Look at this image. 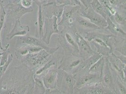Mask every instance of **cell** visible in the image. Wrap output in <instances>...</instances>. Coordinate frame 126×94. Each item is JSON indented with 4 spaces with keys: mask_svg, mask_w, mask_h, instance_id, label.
Here are the masks:
<instances>
[{
    "mask_svg": "<svg viewBox=\"0 0 126 94\" xmlns=\"http://www.w3.org/2000/svg\"><path fill=\"white\" fill-rule=\"evenodd\" d=\"M75 31L74 28L63 27L58 34V42L62 47L65 55L80 56L79 48L74 38Z\"/></svg>",
    "mask_w": 126,
    "mask_h": 94,
    "instance_id": "6da1fadb",
    "label": "cell"
},
{
    "mask_svg": "<svg viewBox=\"0 0 126 94\" xmlns=\"http://www.w3.org/2000/svg\"><path fill=\"white\" fill-rule=\"evenodd\" d=\"M76 80L73 74L58 68L57 89L61 94H74Z\"/></svg>",
    "mask_w": 126,
    "mask_h": 94,
    "instance_id": "7a4b0ae2",
    "label": "cell"
},
{
    "mask_svg": "<svg viewBox=\"0 0 126 94\" xmlns=\"http://www.w3.org/2000/svg\"><path fill=\"white\" fill-rule=\"evenodd\" d=\"M52 58V55L43 49L38 52L28 54L22 61L34 72L41 67Z\"/></svg>",
    "mask_w": 126,
    "mask_h": 94,
    "instance_id": "3957f363",
    "label": "cell"
},
{
    "mask_svg": "<svg viewBox=\"0 0 126 94\" xmlns=\"http://www.w3.org/2000/svg\"><path fill=\"white\" fill-rule=\"evenodd\" d=\"M85 9L84 7L80 6L64 5L61 19L58 22V26L69 28H74V25L76 17L80 15L82 12Z\"/></svg>",
    "mask_w": 126,
    "mask_h": 94,
    "instance_id": "277c9868",
    "label": "cell"
},
{
    "mask_svg": "<svg viewBox=\"0 0 126 94\" xmlns=\"http://www.w3.org/2000/svg\"><path fill=\"white\" fill-rule=\"evenodd\" d=\"M83 61L84 60L80 56L64 54L60 60L58 68L74 75Z\"/></svg>",
    "mask_w": 126,
    "mask_h": 94,
    "instance_id": "5b68a950",
    "label": "cell"
},
{
    "mask_svg": "<svg viewBox=\"0 0 126 94\" xmlns=\"http://www.w3.org/2000/svg\"><path fill=\"white\" fill-rule=\"evenodd\" d=\"M17 40V43H19L18 44H22V45H28L42 47L52 56L59 48V47H48V45L42 40V39L37 37L26 35L24 36H19Z\"/></svg>",
    "mask_w": 126,
    "mask_h": 94,
    "instance_id": "8992f818",
    "label": "cell"
},
{
    "mask_svg": "<svg viewBox=\"0 0 126 94\" xmlns=\"http://www.w3.org/2000/svg\"><path fill=\"white\" fill-rule=\"evenodd\" d=\"M106 58L111 69L121 81L126 84V64L123 63L113 52Z\"/></svg>",
    "mask_w": 126,
    "mask_h": 94,
    "instance_id": "52a82bcc",
    "label": "cell"
},
{
    "mask_svg": "<svg viewBox=\"0 0 126 94\" xmlns=\"http://www.w3.org/2000/svg\"><path fill=\"white\" fill-rule=\"evenodd\" d=\"M64 6V5L58 4L54 0H52L42 4V8L46 17L51 18L55 16L59 22L61 19Z\"/></svg>",
    "mask_w": 126,
    "mask_h": 94,
    "instance_id": "ba28073f",
    "label": "cell"
},
{
    "mask_svg": "<svg viewBox=\"0 0 126 94\" xmlns=\"http://www.w3.org/2000/svg\"><path fill=\"white\" fill-rule=\"evenodd\" d=\"M58 18L54 16L51 18H45L44 32L42 40L47 45L50 43L51 38L53 34H59L60 30L58 29Z\"/></svg>",
    "mask_w": 126,
    "mask_h": 94,
    "instance_id": "9c48e42d",
    "label": "cell"
},
{
    "mask_svg": "<svg viewBox=\"0 0 126 94\" xmlns=\"http://www.w3.org/2000/svg\"><path fill=\"white\" fill-rule=\"evenodd\" d=\"M74 94H110L113 93L99 81L79 89H74Z\"/></svg>",
    "mask_w": 126,
    "mask_h": 94,
    "instance_id": "30bf717a",
    "label": "cell"
},
{
    "mask_svg": "<svg viewBox=\"0 0 126 94\" xmlns=\"http://www.w3.org/2000/svg\"><path fill=\"white\" fill-rule=\"evenodd\" d=\"M116 76L115 74L110 68L107 58L105 57V63L101 77V81L105 87L110 89L113 94H115V80Z\"/></svg>",
    "mask_w": 126,
    "mask_h": 94,
    "instance_id": "8fae6325",
    "label": "cell"
},
{
    "mask_svg": "<svg viewBox=\"0 0 126 94\" xmlns=\"http://www.w3.org/2000/svg\"><path fill=\"white\" fill-rule=\"evenodd\" d=\"M74 38L79 48V56L83 60L90 57L96 52L90 46L89 42L77 31L74 32Z\"/></svg>",
    "mask_w": 126,
    "mask_h": 94,
    "instance_id": "7c38bea8",
    "label": "cell"
},
{
    "mask_svg": "<svg viewBox=\"0 0 126 94\" xmlns=\"http://www.w3.org/2000/svg\"><path fill=\"white\" fill-rule=\"evenodd\" d=\"M74 27L75 31L80 34L101 30L99 27L95 25L86 17L80 15L76 17Z\"/></svg>",
    "mask_w": 126,
    "mask_h": 94,
    "instance_id": "4fadbf2b",
    "label": "cell"
},
{
    "mask_svg": "<svg viewBox=\"0 0 126 94\" xmlns=\"http://www.w3.org/2000/svg\"><path fill=\"white\" fill-rule=\"evenodd\" d=\"M74 89H79L83 87L101 81L100 75L95 73L85 72L80 73L76 76Z\"/></svg>",
    "mask_w": 126,
    "mask_h": 94,
    "instance_id": "5bb4252c",
    "label": "cell"
},
{
    "mask_svg": "<svg viewBox=\"0 0 126 94\" xmlns=\"http://www.w3.org/2000/svg\"><path fill=\"white\" fill-rule=\"evenodd\" d=\"M42 81L46 89L51 90L57 89L58 79V64L47 70L42 76Z\"/></svg>",
    "mask_w": 126,
    "mask_h": 94,
    "instance_id": "9a60e30c",
    "label": "cell"
},
{
    "mask_svg": "<svg viewBox=\"0 0 126 94\" xmlns=\"http://www.w3.org/2000/svg\"><path fill=\"white\" fill-rule=\"evenodd\" d=\"M80 16L86 17L101 29H105L107 26V22L105 18L100 14L95 12L90 6L89 7L84 10L80 14Z\"/></svg>",
    "mask_w": 126,
    "mask_h": 94,
    "instance_id": "2e32d148",
    "label": "cell"
},
{
    "mask_svg": "<svg viewBox=\"0 0 126 94\" xmlns=\"http://www.w3.org/2000/svg\"><path fill=\"white\" fill-rule=\"evenodd\" d=\"M5 9L9 10V14L16 19H20L21 17L27 13L32 12L33 10L32 7L26 8L21 5L20 3H10L4 7Z\"/></svg>",
    "mask_w": 126,
    "mask_h": 94,
    "instance_id": "e0dca14e",
    "label": "cell"
},
{
    "mask_svg": "<svg viewBox=\"0 0 126 94\" xmlns=\"http://www.w3.org/2000/svg\"><path fill=\"white\" fill-rule=\"evenodd\" d=\"M29 32V26L26 25H23L20 19H16L12 30L7 34L6 39L7 40H11L15 37L26 36Z\"/></svg>",
    "mask_w": 126,
    "mask_h": 94,
    "instance_id": "ac0fdd59",
    "label": "cell"
},
{
    "mask_svg": "<svg viewBox=\"0 0 126 94\" xmlns=\"http://www.w3.org/2000/svg\"><path fill=\"white\" fill-rule=\"evenodd\" d=\"M106 21L107 26L105 28V30L109 31L111 34L117 36L126 37V31L122 28L114 23L108 16L106 17Z\"/></svg>",
    "mask_w": 126,
    "mask_h": 94,
    "instance_id": "d6986e66",
    "label": "cell"
},
{
    "mask_svg": "<svg viewBox=\"0 0 126 94\" xmlns=\"http://www.w3.org/2000/svg\"><path fill=\"white\" fill-rule=\"evenodd\" d=\"M38 6V13L37 21L36 22V37L42 39L44 32V26L45 16L42 11V5Z\"/></svg>",
    "mask_w": 126,
    "mask_h": 94,
    "instance_id": "ffe728a7",
    "label": "cell"
},
{
    "mask_svg": "<svg viewBox=\"0 0 126 94\" xmlns=\"http://www.w3.org/2000/svg\"><path fill=\"white\" fill-rule=\"evenodd\" d=\"M123 8H126V6H122L117 8V10L115 13L110 16L109 17L112 21L119 26L122 28H126V13H121V10Z\"/></svg>",
    "mask_w": 126,
    "mask_h": 94,
    "instance_id": "44dd1931",
    "label": "cell"
},
{
    "mask_svg": "<svg viewBox=\"0 0 126 94\" xmlns=\"http://www.w3.org/2000/svg\"><path fill=\"white\" fill-rule=\"evenodd\" d=\"M105 63V57L102 56L101 58L93 64L89 69V72L90 73L98 74L101 77L103 69Z\"/></svg>",
    "mask_w": 126,
    "mask_h": 94,
    "instance_id": "7402d4cb",
    "label": "cell"
},
{
    "mask_svg": "<svg viewBox=\"0 0 126 94\" xmlns=\"http://www.w3.org/2000/svg\"><path fill=\"white\" fill-rule=\"evenodd\" d=\"M33 78L34 83L33 93H34V94H45L46 89L44 85L42 77H41L40 76L36 75L34 73Z\"/></svg>",
    "mask_w": 126,
    "mask_h": 94,
    "instance_id": "603a6c76",
    "label": "cell"
},
{
    "mask_svg": "<svg viewBox=\"0 0 126 94\" xmlns=\"http://www.w3.org/2000/svg\"><path fill=\"white\" fill-rule=\"evenodd\" d=\"M114 51H118L121 55L126 56V37H116Z\"/></svg>",
    "mask_w": 126,
    "mask_h": 94,
    "instance_id": "cb8c5ba5",
    "label": "cell"
},
{
    "mask_svg": "<svg viewBox=\"0 0 126 94\" xmlns=\"http://www.w3.org/2000/svg\"><path fill=\"white\" fill-rule=\"evenodd\" d=\"M6 15V10L4 8V7L3 5V4L2 3V2H1L0 3V50L1 51H3L6 49H7L9 47V44H8L4 48L3 47H2L1 40H0V32L4 25Z\"/></svg>",
    "mask_w": 126,
    "mask_h": 94,
    "instance_id": "d4e9b609",
    "label": "cell"
},
{
    "mask_svg": "<svg viewBox=\"0 0 126 94\" xmlns=\"http://www.w3.org/2000/svg\"><path fill=\"white\" fill-rule=\"evenodd\" d=\"M56 64H58L56 61L52 58L41 67L38 69L37 70H36L34 72V74L37 76H40L42 77V75L47 72V70H48L52 66Z\"/></svg>",
    "mask_w": 126,
    "mask_h": 94,
    "instance_id": "484cf974",
    "label": "cell"
},
{
    "mask_svg": "<svg viewBox=\"0 0 126 94\" xmlns=\"http://www.w3.org/2000/svg\"><path fill=\"white\" fill-rule=\"evenodd\" d=\"M90 6L95 12L100 14L106 19V17L108 16L104 8L98 0H91Z\"/></svg>",
    "mask_w": 126,
    "mask_h": 94,
    "instance_id": "4316f807",
    "label": "cell"
},
{
    "mask_svg": "<svg viewBox=\"0 0 126 94\" xmlns=\"http://www.w3.org/2000/svg\"><path fill=\"white\" fill-rule=\"evenodd\" d=\"M115 94H126V84L123 83L117 76L115 80Z\"/></svg>",
    "mask_w": 126,
    "mask_h": 94,
    "instance_id": "83f0119b",
    "label": "cell"
},
{
    "mask_svg": "<svg viewBox=\"0 0 126 94\" xmlns=\"http://www.w3.org/2000/svg\"><path fill=\"white\" fill-rule=\"evenodd\" d=\"M13 56L12 54H9L8 59L5 64L2 66H0V79L2 78V76L4 75V74L5 73L6 70L8 67L9 65L11 64V62L13 60Z\"/></svg>",
    "mask_w": 126,
    "mask_h": 94,
    "instance_id": "f1b7e54d",
    "label": "cell"
},
{
    "mask_svg": "<svg viewBox=\"0 0 126 94\" xmlns=\"http://www.w3.org/2000/svg\"><path fill=\"white\" fill-rule=\"evenodd\" d=\"M9 55V53L7 51V49L2 51V52L0 53V56H1L0 61V66H2L5 64L8 61Z\"/></svg>",
    "mask_w": 126,
    "mask_h": 94,
    "instance_id": "f546056e",
    "label": "cell"
},
{
    "mask_svg": "<svg viewBox=\"0 0 126 94\" xmlns=\"http://www.w3.org/2000/svg\"><path fill=\"white\" fill-rule=\"evenodd\" d=\"M20 3L21 5L26 8H29L32 7L33 3L32 0H20Z\"/></svg>",
    "mask_w": 126,
    "mask_h": 94,
    "instance_id": "4dcf8cb0",
    "label": "cell"
},
{
    "mask_svg": "<svg viewBox=\"0 0 126 94\" xmlns=\"http://www.w3.org/2000/svg\"><path fill=\"white\" fill-rule=\"evenodd\" d=\"M59 5H71L70 0H54Z\"/></svg>",
    "mask_w": 126,
    "mask_h": 94,
    "instance_id": "1f68e13d",
    "label": "cell"
},
{
    "mask_svg": "<svg viewBox=\"0 0 126 94\" xmlns=\"http://www.w3.org/2000/svg\"><path fill=\"white\" fill-rule=\"evenodd\" d=\"M79 0L86 9L88 8L90 6V3L91 1V0Z\"/></svg>",
    "mask_w": 126,
    "mask_h": 94,
    "instance_id": "d6a6232c",
    "label": "cell"
},
{
    "mask_svg": "<svg viewBox=\"0 0 126 94\" xmlns=\"http://www.w3.org/2000/svg\"><path fill=\"white\" fill-rule=\"evenodd\" d=\"M71 5H79L83 7L79 0H70Z\"/></svg>",
    "mask_w": 126,
    "mask_h": 94,
    "instance_id": "836d02e7",
    "label": "cell"
},
{
    "mask_svg": "<svg viewBox=\"0 0 126 94\" xmlns=\"http://www.w3.org/2000/svg\"><path fill=\"white\" fill-rule=\"evenodd\" d=\"M33 3H35L37 5H42L47 2V0H32Z\"/></svg>",
    "mask_w": 126,
    "mask_h": 94,
    "instance_id": "e575fe53",
    "label": "cell"
},
{
    "mask_svg": "<svg viewBox=\"0 0 126 94\" xmlns=\"http://www.w3.org/2000/svg\"><path fill=\"white\" fill-rule=\"evenodd\" d=\"M117 56L118 58H119L121 60V61L123 63H124L126 64V56H124V55H121V56Z\"/></svg>",
    "mask_w": 126,
    "mask_h": 94,
    "instance_id": "d590c367",
    "label": "cell"
},
{
    "mask_svg": "<svg viewBox=\"0 0 126 94\" xmlns=\"http://www.w3.org/2000/svg\"><path fill=\"white\" fill-rule=\"evenodd\" d=\"M1 2V0H0V3Z\"/></svg>",
    "mask_w": 126,
    "mask_h": 94,
    "instance_id": "8d00e7d4",
    "label": "cell"
}]
</instances>
